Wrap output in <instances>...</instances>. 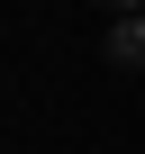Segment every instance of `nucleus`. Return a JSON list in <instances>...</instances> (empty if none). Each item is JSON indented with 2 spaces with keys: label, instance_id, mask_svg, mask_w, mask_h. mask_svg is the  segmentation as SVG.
<instances>
[{
  "label": "nucleus",
  "instance_id": "1",
  "mask_svg": "<svg viewBox=\"0 0 145 154\" xmlns=\"http://www.w3.org/2000/svg\"><path fill=\"white\" fill-rule=\"evenodd\" d=\"M100 63L109 72H145V9H127V18L100 27Z\"/></svg>",
  "mask_w": 145,
  "mask_h": 154
},
{
  "label": "nucleus",
  "instance_id": "2",
  "mask_svg": "<svg viewBox=\"0 0 145 154\" xmlns=\"http://www.w3.org/2000/svg\"><path fill=\"white\" fill-rule=\"evenodd\" d=\"M82 9H100V18H127V9H136V0H82Z\"/></svg>",
  "mask_w": 145,
  "mask_h": 154
},
{
  "label": "nucleus",
  "instance_id": "3",
  "mask_svg": "<svg viewBox=\"0 0 145 154\" xmlns=\"http://www.w3.org/2000/svg\"><path fill=\"white\" fill-rule=\"evenodd\" d=\"M136 9H145V0H136Z\"/></svg>",
  "mask_w": 145,
  "mask_h": 154
}]
</instances>
